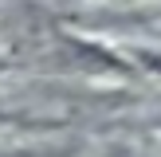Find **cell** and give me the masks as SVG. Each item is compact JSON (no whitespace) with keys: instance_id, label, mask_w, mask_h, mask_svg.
<instances>
[{"instance_id":"6da1fadb","label":"cell","mask_w":161,"mask_h":157,"mask_svg":"<svg viewBox=\"0 0 161 157\" xmlns=\"http://www.w3.org/2000/svg\"><path fill=\"white\" fill-rule=\"evenodd\" d=\"M138 59H142V63H149V67H153L157 75H161V51H142Z\"/></svg>"}]
</instances>
